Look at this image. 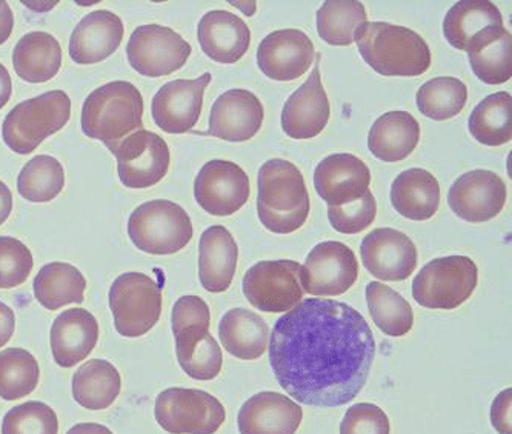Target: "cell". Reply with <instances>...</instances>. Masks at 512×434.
Listing matches in <instances>:
<instances>
[{
  "label": "cell",
  "instance_id": "cell-1",
  "mask_svg": "<svg viewBox=\"0 0 512 434\" xmlns=\"http://www.w3.org/2000/svg\"><path fill=\"white\" fill-rule=\"evenodd\" d=\"M270 364L299 404H350L370 378L376 339L362 314L333 299H305L283 314L270 336Z\"/></svg>",
  "mask_w": 512,
  "mask_h": 434
},
{
  "label": "cell",
  "instance_id": "cell-2",
  "mask_svg": "<svg viewBox=\"0 0 512 434\" xmlns=\"http://www.w3.org/2000/svg\"><path fill=\"white\" fill-rule=\"evenodd\" d=\"M257 216L266 230L290 234L305 225L310 216V194L296 165L271 159L260 167Z\"/></svg>",
  "mask_w": 512,
  "mask_h": 434
},
{
  "label": "cell",
  "instance_id": "cell-3",
  "mask_svg": "<svg viewBox=\"0 0 512 434\" xmlns=\"http://www.w3.org/2000/svg\"><path fill=\"white\" fill-rule=\"evenodd\" d=\"M142 93L131 82L116 81L94 90L82 107L85 136L104 142L111 153L143 127Z\"/></svg>",
  "mask_w": 512,
  "mask_h": 434
},
{
  "label": "cell",
  "instance_id": "cell-4",
  "mask_svg": "<svg viewBox=\"0 0 512 434\" xmlns=\"http://www.w3.org/2000/svg\"><path fill=\"white\" fill-rule=\"evenodd\" d=\"M363 61L386 77H416L431 67V50L416 31L388 22H368L357 37Z\"/></svg>",
  "mask_w": 512,
  "mask_h": 434
},
{
  "label": "cell",
  "instance_id": "cell-5",
  "mask_svg": "<svg viewBox=\"0 0 512 434\" xmlns=\"http://www.w3.org/2000/svg\"><path fill=\"white\" fill-rule=\"evenodd\" d=\"M71 99L60 90L20 102L5 117L2 137L10 150L30 154L70 121Z\"/></svg>",
  "mask_w": 512,
  "mask_h": 434
},
{
  "label": "cell",
  "instance_id": "cell-6",
  "mask_svg": "<svg viewBox=\"0 0 512 434\" xmlns=\"http://www.w3.org/2000/svg\"><path fill=\"white\" fill-rule=\"evenodd\" d=\"M128 234L137 250L167 256L190 244L193 224L180 205L159 199L142 204L131 213Z\"/></svg>",
  "mask_w": 512,
  "mask_h": 434
},
{
  "label": "cell",
  "instance_id": "cell-7",
  "mask_svg": "<svg viewBox=\"0 0 512 434\" xmlns=\"http://www.w3.org/2000/svg\"><path fill=\"white\" fill-rule=\"evenodd\" d=\"M479 282V268L466 256H446L428 262L413 281V298L429 310H456Z\"/></svg>",
  "mask_w": 512,
  "mask_h": 434
},
{
  "label": "cell",
  "instance_id": "cell-8",
  "mask_svg": "<svg viewBox=\"0 0 512 434\" xmlns=\"http://www.w3.org/2000/svg\"><path fill=\"white\" fill-rule=\"evenodd\" d=\"M154 416L170 434H216L227 419L225 407L213 394L179 387L157 396Z\"/></svg>",
  "mask_w": 512,
  "mask_h": 434
},
{
  "label": "cell",
  "instance_id": "cell-9",
  "mask_svg": "<svg viewBox=\"0 0 512 434\" xmlns=\"http://www.w3.org/2000/svg\"><path fill=\"white\" fill-rule=\"evenodd\" d=\"M110 308L117 333L140 338L159 322L162 287L147 274H120L110 288Z\"/></svg>",
  "mask_w": 512,
  "mask_h": 434
},
{
  "label": "cell",
  "instance_id": "cell-10",
  "mask_svg": "<svg viewBox=\"0 0 512 434\" xmlns=\"http://www.w3.org/2000/svg\"><path fill=\"white\" fill-rule=\"evenodd\" d=\"M302 265L294 261H262L243 276L245 298L265 313H288L303 299Z\"/></svg>",
  "mask_w": 512,
  "mask_h": 434
},
{
  "label": "cell",
  "instance_id": "cell-11",
  "mask_svg": "<svg viewBox=\"0 0 512 434\" xmlns=\"http://www.w3.org/2000/svg\"><path fill=\"white\" fill-rule=\"evenodd\" d=\"M191 45L179 33L162 25H142L131 34L127 45L131 67L147 77L176 73L190 59Z\"/></svg>",
  "mask_w": 512,
  "mask_h": 434
},
{
  "label": "cell",
  "instance_id": "cell-12",
  "mask_svg": "<svg viewBox=\"0 0 512 434\" xmlns=\"http://www.w3.org/2000/svg\"><path fill=\"white\" fill-rule=\"evenodd\" d=\"M359 278L356 254L342 242L328 241L316 245L300 268L303 293L311 296H340Z\"/></svg>",
  "mask_w": 512,
  "mask_h": 434
},
{
  "label": "cell",
  "instance_id": "cell-13",
  "mask_svg": "<svg viewBox=\"0 0 512 434\" xmlns=\"http://www.w3.org/2000/svg\"><path fill=\"white\" fill-rule=\"evenodd\" d=\"M113 154L117 159L120 182L133 190L159 184L170 168V148L153 131H136L122 141Z\"/></svg>",
  "mask_w": 512,
  "mask_h": 434
},
{
  "label": "cell",
  "instance_id": "cell-14",
  "mask_svg": "<svg viewBox=\"0 0 512 434\" xmlns=\"http://www.w3.org/2000/svg\"><path fill=\"white\" fill-rule=\"evenodd\" d=\"M250 177L230 161H210L194 181L197 204L213 216H231L250 199Z\"/></svg>",
  "mask_w": 512,
  "mask_h": 434
},
{
  "label": "cell",
  "instance_id": "cell-15",
  "mask_svg": "<svg viewBox=\"0 0 512 434\" xmlns=\"http://www.w3.org/2000/svg\"><path fill=\"white\" fill-rule=\"evenodd\" d=\"M508 199V190L499 174L489 170H473L451 185L449 208L471 224L491 221L502 213Z\"/></svg>",
  "mask_w": 512,
  "mask_h": 434
},
{
  "label": "cell",
  "instance_id": "cell-16",
  "mask_svg": "<svg viewBox=\"0 0 512 434\" xmlns=\"http://www.w3.org/2000/svg\"><path fill=\"white\" fill-rule=\"evenodd\" d=\"M314 59L316 48L313 41L296 28L268 34L257 48V65L273 81H296L310 70Z\"/></svg>",
  "mask_w": 512,
  "mask_h": 434
},
{
  "label": "cell",
  "instance_id": "cell-17",
  "mask_svg": "<svg viewBox=\"0 0 512 434\" xmlns=\"http://www.w3.org/2000/svg\"><path fill=\"white\" fill-rule=\"evenodd\" d=\"M211 82V74L193 81L168 82L163 85L151 104V114L160 130L168 134H185L199 122L203 107V94Z\"/></svg>",
  "mask_w": 512,
  "mask_h": 434
},
{
  "label": "cell",
  "instance_id": "cell-18",
  "mask_svg": "<svg viewBox=\"0 0 512 434\" xmlns=\"http://www.w3.org/2000/svg\"><path fill=\"white\" fill-rule=\"evenodd\" d=\"M366 270L386 282L408 279L417 267V248L402 231L377 228L360 245Z\"/></svg>",
  "mask_w": 512,
  "mask_h": 434
},
{
  "label": "cell",
  "instance_id": "cell-19",
  "mask_svg": "<svg viewBox=\"0 0 512 434\" xmlns=\"http://www.w3.org/2000/svg\"><path fill=\"white\" fill-rule=\"evenodd\" d=\"M322 57L316 54V65L305 84L294 91L283 105L282 128L286 136L297 141L313 139L325 130L330 121L331 107L320 76Z\"/></svg>",
  "mask_w": 512,
  "mask_h": 434
},
{
  "label": "cell",
  "instance_id": "cell-20",
  "mask_svg": "<svg viewBox=\"0 0 512 434\" xmlns=\"http://www.w3.org/2000/svg\"><path fill=\"white\" fill-rule=\"evenodd\" d=\"M370 184V168L354 154H331L314 171V188L328 207L359 201Z\"/></svg>",
  "mask_w": 512,
  "mask_h": 434
},
{
  "label": "cell",
  "instance_id": "cell-21",
  "mask_svg": "<svg viewBox=\"0 0 512 434\" xmlns=\"http://www.w3.org/2000/svg\"><path fill=\"white\" fill-rule=\"evenodd\" d=\"M262 102L256 94L242 88L220 94L211 107L207 134L227 142H247L262 128Z\"/></svg>",
  "mask_w": 512,
  "mask_h": 434
},
{
  "label": "cell",
  "instance_id": "cell-22",
  "mask_svg": "<svg viewBox=\"0 0 512 434\" xmlns=\"http://www.w3.org/2000/svg\"><path fill=\"white\" fill-rule=\"evenodd\" d=\"M302 421V407L276 391L254 394L237 416L240 434H296Z\"/></svg>",
  "mask_w": 512,
  "mask_h": 434
},
{
  "label": "cell",
  "instance_id": "cell-23",
  "mask_svg": "<svg viewBox=\"0 0 512 434\" xmlns=\"http://www.w3.org/2000/svg\"><path fill=\"white\" fill-rule=\"evenodd\" d=\"M124 22L107 10L82 17L70 39V57L77 65L105 61L124 41Z\"/></svg>",
  "mask_w": 512,
  "mask_h": 434
},
{
  "label": "cell",
  "instance_id": "cell-24",
  "mask_svg": "<svg viewBox=\"0 0 512 434\" xmlns=\"http://www.w3.org/2000/svg\"><path fill=\"white\" fill-rule=\"evenodd\" d=\"M99 341V324L90 311L71 308L51 325L50 344L59 367L71 368L85 361Z\"/></svg>",
  "mask_w": 512,
  "mask_h": 434
},
{
  "label": "cell",
  "instance_id": "cell-25",
  "mask_svg": "<svg viewBox=\"0 0 512 434\" xmlns=\"http://www.w3.org/2000/svg\"><path fill=\"white\" fill-rule=\"evenodd\" d=\"M197 37L211 61L231 65L240 61L251 44L248 25L236 14L214 10L200 19Z\"/></svg>",
  "mask_w": 512,
  "mask_h": 434
},
{
  "label": "cell",
  "instance_id": "cell-26",
  "mask_svg": "<svg viewBox=\"0 0 512 434\" xmlns=\"http://www.w3.org/2000/svg\"><path fill=\"white\" fill-rule=\"evenodd\" d=\"M237 259L239 247L227 228L213 225L203 231L199 244V279L202 287L210 293L227 291L236 274Z\"/></svg>",
  "mask_w": 512,
  "mask_h": 434
},
{
  "label": "cell",
  "instance_id": "cell-27",
  "mask_svg": "<svg viewBox=\"0 0 512 434\" xmlns=\"http://www.w3.org/2000/svg\"><path fill=\"white\" fill-rule=\"evenodd\" d=\"M420 125L408 111H389L374 122L368 134V148L380 161L400 162L416 150Z\"/></svg>",
  "mask_w": 512,
  "mask_h": 434
},
{
  "label": "cell",
  "instance_id": "cell-28",
  "mask_svg": "<svg viewBox=\"0 0 512 434\" xmlns=\"http://www.w3.org/2000/svg\"><path fill=\"white\" fill-rule=\"evenodd\" d=\"M466 51L469 65L480 81L502 85L511 79L512 37L506 28H486L474 36Z\"/></svg>",
  "mask_w": 512,
  "mask_h": 434
},
{
  "label": "cell",
  "instance_id": "cell-29",
  "mask_svg": "<svg viewBox=\"0 0 512 434\" xmlns=\"http://www.w3.org/2000/svg\"><path fill=\"white\" fill-rule=\"evenodd\" d=\"M391 204L409 221H428L439 210V182L422 168L403 171L391 185Z\"/></svg>",
  "mask_w": 512,
  "mask_h": 434
},
{
  "label": "cell",
  "instance_id": "cell-30",
  "mask_svg": "<svg viewBox=\"0 0 512 434\" xmlns=\"http://www.w3.org/2000/svg\"><path fill=\"white\" fill-rule=\"evenodd\" d=\"M223 348L242 361H256L268 350L270 328L259 314L247 308H233L219 324Z\"/></svg>",
  "mask_w": 512,
  "mask_h": 434
},
{
  "label": "cell",
  "instance_id": "cell-31",
  "mask_svg": "<svg viewBox=\"0 0 512 434\" xmlns=\"http://www.w3.org/2000/svg\"><path fill=\"white\" fill-rule=\"evenodd\" d=\"M17 76L30 84L51 81L62 67V48L56 37L45 31L25 34L13 51Z\"/></svg>",
  "mask_w": 512,
  "mask_h": 434
},
{
  "label": "cell",
  "instance_id": "cell-32",
  "mask_svg": "<svg viewBox=\"0 0 512 434\" xmlns=\"http://www.w3.org/2000/svg\"><path fill=\"white\" fill-rule=\"evenodd\" d=\"M119 370L104 359L85 362L73 376V398L87 410H107L119 398Z\"/></svg>",
  "mask_w": 512,
  "mask_h": 434
},
{
  "label": "cell",
  "instance_id": "cell-33",
  "mask_svg": "<svg viewBox=\"0 0 512 434\" xmlns=\"http://www.w3.org/2000/svg\"><path fill=\"white\" fill-rule=\"evenodd\" d=\"M176 354L180 368L196 381H213L222 371V348L205 328H185L176 334Z\"/></svg>",
  "mask_w": 512,
  "mask_h": 434
},
{
  "label": "cell",
  "instance_id": "cell-34",
  "mask_svg": "<svg viewBox=\"0 0 512 434\" xmlns=\"http://www.w3.org/2000/svg\"><path fill=\"white\" fill-rule=\"evenodd\" d=\"M491 27H503L502 13L493 2L462 0L446 13L443 34L451 47L466 51L474 36Z\"/></svg>",
  "mask_w": 512,
  "mask_h": 434
},
{
  "label": "cell",
  "instance_id": "cell-35",
  "mask_svg": "<svg viewBox=\"0 0 512 434\" xmlns=\"http://www.w3.org/2000/svg\"><path fill=\"white\" fill-rule=\"evenodd\" d=\"M34 296L42 307L56 311L70 304L84 302V274L67 262H51L34 278Z\"/></svg>",
  "mask_w": 512,
  "mask_h": 434
},
{
  "label": "cell",
  "instance_id": "cell-36",
  "mask_svg": "<svg viewBox=\"0 0 512 434\" xmlns=\"http://www.w3.org/2000/svg\"><path fill=\"white\" fill-rule=\"evenodd\" d=\"M366 24L365 7L356 0H328L317 11V33L334 47L354 44Z\"/></svg>",
  "mask_w": 512,
  "mask_h": 434
},
{
  "label": "cell",
  "instance_id": "cell-37",
  "mask_svg": "<svg viewBox=\"0 0 512 434\" xmlns=\"http://www.w3.org/2000/svg\"><path fill=\"white\" fill-rule=\"evenodd\" d=\"M469 133L480 144L500 147L512 139V97L506 91L489 94L469 116Z\"/></svg>",
  "mask_w": 512,
  "mask_h": 434
},
{
  "label": "cell",
  "instance_id": "cell-38",
  "mask_svg": "<svg viewBox=\"0 0 512 434\" xmlns=\"http://www.w3.org/2000/svg\"><path fill=\"white\" fill-rule=\"evenodd\" d=\"M365 293L371 318L382 333L391 338H402L413 330V308L402 294L382 282L366 285Z\"/></svg>",
  "mask_w": 512,
  "mask_h": 434
},
{
  "label": "cell",
  "instance_id": "cell-39",
  "mask_svg": "<svg viewBox=\"0 0 512 434\" xmlns=\"http://www.w3.org/2000/svg\"><path fill=\"white\" fill-rule=\"evenodd\" d=\"M65 187V170L56 157L40 154L27 162L17 177L20 196L36 204L56 199Z\"/></svg>",
  "mask_w": 512,
  "mask_h": 434
},
{
  "label": "cell",
  "instance_id": "cell-40",
  "mask_svg": "<svg viewBox=\"0 0 512 434\" xmlns=\"http://www.w3.org/2000/svg\"><path fill=\"white\" fill-rule=\"evenodd\" d=\"M468 88L457 77H436L420 87L416 94L417 108L433 121H448L465 108Z\"/></svg>",
  "mask_w": 512,
  "mask_h": 434
},
{
  "label": "cell",
  "instance_id": "cell-41",
  "mask_svg": "<svg viewBox=\"0 0 512 434\" xmlns=\"http://www.w3.org/2000/svg\"><path fill=\"white\" fill-rule=\"evenodd\" d=\"M40 368L30 351L7 348L0 351V398L5 401L27 398L39 385Z\"/></svg>",
  "mask_w": 512,
  "mask_h": 434
},
{
  "label": "cell",
  "instance_id": "cell-42",
  "mask_svg": "<svg viewBox=\"0 0 512 434\" xmlns=\"http://www.w3.org/2000/svg\"><path fill=\"white\" fill-rule=\"evenodd\" d=\"M59 421L50 405L25 402L11 408L2 421V434H57Z\"/></svg>",
  "mask_w": 512,
  "mask_h": 434
},
{
  "label": "cell",
  "instance_id": "cell-43",
  "mask_svg": "<svg viewBox=\"0 0 512 434\" xmlns=\"http://www.w3.org/2000/svg\"><path fill=\"white\" fill-rule=\"evenodd\" d=\"M33 254L19 239L0 236V288L20 287L33 271Z\"/></svg>",
  "mask_w": 512,
  "mask_h": 434
},
{
  "label": "cell",
  "instance_id": "cell-44",
  "mask_svg": "<svg viewBox=\"0 0 512 434\" xmlns=\"http://www.w3.org/2000/svg\"><path fill=\"white\" fill-rule=\"evenodd\" d=\"M377 204L374 194L366 191L359 201L342 207H328L331 227L343 234H357L366 230L376 219Z\"/></svg>",
  "mask_w": 512,
  "mask_h": 434
},
{
  "label": "cell",
  "instance_id": "cell-45",
  "mask_svg": "<svg viewBox=\"0 0 512 434\" xmlns=\"http://www.w3.org/2000/svg\"><path fill=\"white\" fill-rule=\"evenodd\" d=\"M340 434H391V424L382 408L368 402L348 408Z\"/></svg>",
  "mask_w": 512,
  "mask_h": 434
},
{
  "label": "cell",
  "instance_id": "cell-46",
  "mask_svg": "<svg viewBox=\"0 0 512 434\" xmlns=\"http://www.w3.org/2000/svg\"><path fill=\"white\" fill-rule=\"evenodd\" d=\"M174 336L180 331L190 327L205 328L210 330L211 311L207 302L199 296H182L177 299L171 316Z\"/></svg>",
  "mask_w": 512,
  "mask_h": 434
},
{
  "label": "cell",
  "instance_id": "cell-47",
  "mask_svg": "<svg viewBox=\"0 0 512 434\" xmlns=\"http://www.w3.org/2000/svg\"><path fill=\"white\" fill-rule=\"evenodd\" d=\"M491 422L499 434H512V390L506 388L494 399Z\"/></svg>",
  "mask_w": 512,
  "mask_h": 434
},
{
  "label": "cell",
  "instance_id": "cell-48",
  "mask_svg": "<svg viewBox=\"0 0 512 434\" xmlns=\"http://www.w3.org/2000/svg\"><path fill=\"white\" fill-rule=\"evenodd\" d=\"M14 330H16L14 311L8 305L0 302V348L5 347L10 342Z\"/></svg>",
  "mask_w": 512,
  "mask_h": 434
},
{
  "label": "cell",
  "instance_id": "cell-49",
  "mask_svg": "<svg viewBox=\"0 0 512 434\" xmlns=\"http://www.w3.org/2000/svg\"><path fill=\"white\" fill-rule=\"evenodd\" d=\"M14 28V16L10 5L4 0H0V45L10 39Z\"/></svg>",
  "mask_w": 512,
  "mask_h": 434
},
{
  "label": "cell",
  "instance_id": "cell-50",
  "mask_svg": "<svg viewBox=\"0 0 512 434\" xmlns=\"http://www.w3.org/2000/svg\"><path fill=\"white\" fill-rule=\"evenodd\" d=\"M13 211V194L7 184L0 181V225L4 224Z\"/></svg>",
  "mask_w": 512,
  "mask_h": 434
},
{
  "label": "cell",
  "instance_id": "cell-51",
  "mask_svg": "<svg viewBox=\"0 0 512 434\" xmlns=\"http://www.w3.org/2000/svg\"><path fill=\"white\" fill-rule=\"evenodd\" d=\"M11 93H13V84H11L10 73L4 65L0 64V110L10 101Z\"/></svg>",
  "mask_w": 512,
  "mask_h": 434
},
{
  "label": "cell",
  "instance_id": "cell-52",
  "mask_svg": "<svg viewBox=\"0 0 512 434\" xmlns=\"http://www.w3.org/2000/svg\"><path fill=\"white\" fill-rule=\"evenodd\" d=\"M67 434H114L110 428L105 425L91 424V422H84V424H76L68 430Z\"/></svg>",
  "mask_w": 512,
  "mask_h": 434
}]
</instances>
